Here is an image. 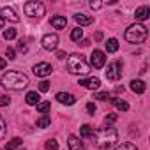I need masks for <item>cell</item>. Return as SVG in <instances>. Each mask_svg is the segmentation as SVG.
I'll return each mask as SVG.
<instances>
[{
	"instance_id": "5b68a950",
	"label": "cell",
	"mask_w": 150,
	"mask_h": 150,
	"mask_svg": "<svg viewBox=\"0 0 150 150\" xmlns=\"http://www.w3.org/2000/svg\"><path fill=\"white\" fill-rule=\"evenodd\" d=\"M23 11L28 18H41L44 13H46V7L42 2H37V0H30L23 6Z\"/></svg>"
},
{
	"instance_id": "83f0119b",
	"label": "cell",
	"mask_w": 150,
	"mask_h": 150,
	"mask_svg": "<svg viewBox=\"0 0 150 150\" xmlns=\"http://www.w3.org/2000/svg\"><path fill=\"white\" fill-rule=\"evenodd\" d=\"M44 148L46 150H58V141L57 139H48L44 143Z\"/></svg>"
},
{
	"instance_id": "ac0fdd59",
	"label": "cell",
	"mask_w": 150,
	"mask_h": 150,
	"mask_svg": "<svg viewBox=\"0 0 150 150\" xmlns=\"http://www.w3.org/2000/svg\"><path fill=\"white\" fill-rule=\"evenodd\" d=\"M25 101H27V104H30V106H37V104L41 103V96H39L37 92H28V94L25 96Z\"/></svg>"
},
{
	"instance_id": "7402d4cb",
	"label": "cell",
	"mask_w": 150,
	"mask_h": 150,
	"mask_svg": "<svg viewBox=\"0 0 150 150\" xmlns=\"http://www.w3.org/2000/svg\"><path fill=\"white\" fill-rule=\"evenodd\" d=\"M21 145H23V139H21V138H13L11 141H7L6 150H16V148L21 146Z\"/></svg>"
},
{
	"instance_id": "1f68e13d",
	"label": "cell",
	"mask_w": 150,
	"mask_h": 150,
	"mask_svg": "<svg viewBox=\"0 0 150 150\" xmlns=\"http://www.w3.org/2000/svg\"><path fill=\"white\" fill-rule=\"evenodd\" d=\"M39 90H41V92H48V90H50V83H48V81H41V83H39Z\"/></svg>"
},
{
	"instance_id": "836d02e7",
	"label": "cell",
	"mask_w": 150,
	"mask_h": 150,
	"mask_svg": "<svg viewBox=\"0 0 150 150\" xmlns=\"http://www.w3.org/2000/svg\"><path fill=\"white\" fill-rule=\"evenodd\" d=\"M9 104V97L7 96H0V108H4Z\"/></svg>"
},
{
	"instance_id": "f35d334b",
	"label": "cell",
	"mask_w": 150,
	"mask_h": 150,
	"mask_svg": "<svg viewBox=\"0 0 150 150\" xmlns=\"http://www.w3.org/2000/svg\"><path fill=\"white\" fill-rule=\"evenodd\" d=\"M18 50H20V51H27V46H25V44H23V41H21V44H20V46H18Z\"/></svg>"
},
{
	"instance_id": "d6a6232c",
	"label": "cell",
	"mask_w": 150,
	"mask_h": 150,
	"mask_svg": "<svg viewBox=\"0 0 150 150\" xmlns=\"http://www.w3.org/2000/svg\"><path fill=\"white\" fill-rule=\"evenodd\" d=\"M96 110H97V108H96L94 103H88V104H87V111H88V115H96Z\"/></svg>"
},
{
	"instance_id": "603a6c76",
	"label": "cell",
	"mask_w": 150,
	"mask_h": 150,
	"mask_svg": "<svg viewBox=\"0 0 150 150\" xmlns=\"http://www.w3.org/2000/svg\"><path fill=\"white\" fill-rule=\"evenodd\" d=\"M71 39H72L74 42H80V41L83 39V28H74V30L71 32Z\"/></svg>"
},
{
	"instance_id": "d6986e66",
	"label": "cell",
	"mask_w": 150,
	"mask_h": 150,
	"mask_svg": "<svg viewBox=\"0 0 150 150\" xmlns=\"http://www.w3.org/2000/svg\"><path fill=\"white\" fill-rule=\"evenodd\" d=\"M111 103H113V106H115L117 110H120V111H127V110H129V104H127L124 99H120V97H113Z\"/></svg>"
},
{
	"instance_id": "74e56055",
	"label": "cell",
	"mask_w": 150,
	"mask_h": 150,
	"mask_svg": "<svg viewBox=\"0 0 150 150\" xmlns=\"http://www.w3.org/2000/svg\"><path fill=\"white\" fill-rule=\"evenodd\" d=\"M7 65V62H6V58H0V71H2L4 67Z\"/></svg>"
},
{
	"instance_id": "30bf717a",
	"label": "cell",
	"mask_w": 150,
	"mask_h": 150,
	"mask_svg": "<svg viewBox=\"0 0 150 150\" xmlns=\"http://www.w3.org/2000/svg\"><path fill=\"white\" fill-rule=\"evenodd\" d=\"M55 99H57L60 104H65V106H72L74 103H76V97H74L72 94H69V92H58V94L55 96Z\"/></svg>"
},
{
	"instance_id": "484cf974",
	"label": "cell",
	"mask_w": 150,
	"mask_h": 150,
	"mask_svg": "<svg viewBox=\"0 0 150 150\" xmlns=\"http://www.w3.org/2000/svg\"><path fill=\"white\" fill-rule=\"evenodd\" d=\"M6 134H7V124H6L4 117L0 115V139H4V138H6Z\"/></svg>"
},
{
	"instance_id": "ffe728a7",
	"label": "cell",
	"mask_w": 150,
	"mask_h": 150,
	"mask_svg": "<svg viewBox=\"0 0 150 150\" xmlns=\"http://www.w3.org/2000/svg\"><path fill=\"white\" fill-rule=\"evenodd\" d=\"M92 134H94V127L92 125L85 124V125L80 127V138H92Z\"/></svg>"
},
{
	"instance_id": "ba28073f",
	"label": "cell",
	"mask_w": 150,
	"mask_h": 150,
	"mask_svg": "<svg viewBox=\"0 0 150 150\" xmlns=\"http://www.w3.org/2000/svg\"><path fill=\"white\" fill-rule=\"evenodd\" d=\"M104 64H106V55H104V51L94 50V53H92V57H90V65H92L94 69H101V67H104Z\"/></svg>"
},
{
	"instance_id": "277c9868",
	"label": "cell",
	"mask_w": 150,
	"mask_h": 150,
	"mask_svg": "<svg viewBox=\"0 0 150 150\" xmlns=\"http://www.w3.org/2000/svg\"><path fill=\"white\" fill-rule=\"evenodd\" d=\"M146 37H148V30L141 23H134L125 30V41L131 44H141L146 41Z\"/></svg>"
},
{
	"instance_id": "9a60e30c",
	"label": "cell",
	"mask_w": 150,
	"mask_h": 150,
	"mask_svg": "<svg viewBox=\"0 0 150 150\" xmlns=\"http://www.w3.org/2000/svg\"><path fill=\"white\" fill-rule=\"evenodd\" d=\"M134 18H136L138 21H145V20H148V18H150V9H148L146 6L138 7L136 13H134Z\"/></svg>"
},
{
	"instance_id": "52a82bcc",
	"label": "cell",
	"mask_w": 150,
	"mask_h": 150,
	"mask_svg": "<svg viewBox=\"0 0 150 150\" xmlns=\"http://www.w3.org/2000/svg\"><path fill=\"white\" fill-rule=\"evenodd\" d=\"M41 44L44 50L48 51H55L58 48V35L57 34H46L42 39H41Z\"/></svg>"
},
{
	"instance_id": "d590c367",
	"label": "cell",
	"mask_w": 150,
	"mask_h": 150,
	"mask_svg": "<svg viewBox=\"0 0 150 150\" xmlns=\"http://www.w3.org/2000/svg\"><path fill=\"white\" fill-rule=\"evenodd\" d=\"M101 6H103V2H90V7L92 9H99Z\"/></svg>"
},
{
	"instance_id": "5bb4252c",
	"label": "cell",
	"mask_w": 150,
	"mask_h": 150,
	"mask_svg": "<svg viewBox=\"0 0 150 150\" xmlns=\"http://www.w3.org/2000/svg\"><path fill=\"white\" fill-rule=\"evenodd\" d=\"M74 21H76L80 27H88V25H92L94 23V18H90V16H87V14H74Z\"/></svg>"
},
{
	"instance_id": "60d3db41",
	"label": "cell",
	"mask_w": 150,
	"mask_h": 150,
	"mask_svg": "<svg viewBox=\"0 0 150 150\" xmlns=\"http://www.w3.org/2000/svg\"><path fill=\"white\" fill-rule=\"evenodd\" d=\"M4 23H6V20H4L2 16H0V28H4Z\"/></svg>"
},
{
	"instance_id": "e575fe53",
	"label": "cell",
	"mask_w": 150,
	"mask_h": 150,
	"mask_svg": "<svg viewBox=\"0 0 150 150\" xmlns=\"http://www.w3.org/2000/svg\"><path fill=\"white\" fill-rule=\"evenodd\" d=\"M6 55H7V58H9V60H14V58H16V53H14V50H13V48H7Z\"/></svg>"
},
{
	"instance_id": "f546056e",
	"label": "cell",
	"mask_w": 150,
	"mask_h": 150,
	"mask_svg": "<svg viewBox=\"0 0 150 150\" xmlns=\"http://www.w3.org/2000/svg\"><path fill=\"white\" fill-rule=\"evenodd\" d=\"M94 99H99V101H108V99H111V97H110V94H108V92H97V94H94Z\"/></svg>"
},
{
	"instance_id": "f1b7e54d",
	"label": "cell",
	"mask_w": 150,
	"mask_h": 150,
	"mask_svg": "<svg viewBox=\"0 0 150 150\" xmlns=\"http://www.w3.org/2000/svg\"><path fill=\"white\" fill-rule=\"evenodd\" d=\"M14 37H16V30H14V28H7V30L4 32V39L11 41V39H14Z\"/></svg>"
},
{
	"instance_id": "8992f818",
	"label": "cell",
	"mask_w": 150,
	"mask_h": 150,
	"mask_svg": "<svg viewBox=\"0 0 150 150\" xmlns=\"http://www.w3.org/2000/svg\"><path fill=\"white\" fill-rule=\"evenodd\" d=\"M106 78L110 81H118L122 78V64L118 60H115V62H111L108 65V69H106Z\"/></svg>"
},
{
	"instance_id": "e0dca14e",
	"label": "cell",
	"mask_w": 150,
	"mask_h": 150,
	"mask_svg": "<svg viewBox=\"0 0 150 150\" xmlns=\"http://www.w3.org/2000/svg\"><path fill=\"white\" fill-rule=\"evenodd\" d=\"M131 90H132L134 94H143V92L146 90V85H145V81H141V80H132V81H131Z\"/></svg>"
},
{
	"instance_id": "4316f807",
	"label": "cell",
	"mask_w": 150,
	"mask_h": 150,
	"mask_svg": "<svg viewBox=\"0 0 150 150\" xmlns=\"http://www.w3.org/2000/svg\"><path fill=\"white\" fill-rule=\"evenodd\" d=\"M50 108H51V104H50L48 101H44V103H39V104H37V111H39V113H44V115L50 111Z\"/></svg>"
},
{
	"instance_id": "2e32d148",
	"label": "cell",
	"mask_w": 150,
	"mask_h": 150,
	"mask_svg": "<svg viewBox=\"0 0 150 150\" xmlns=\"http://www.w3.org/2000/svg\"><path fill=\"white\" fill-rule=\"evenodd\" d=\"M55 28H65V25H67V18L65 16H62V14H55V16H51V21H50Z\"/></svg>"
},
{
	"instance_id": "3957f363",
	"label": "cell",
	"mask_w": 150,
	"mask_h": 150,
	"mask_svg": "<svg viewBox=\"0 0 150 150\" xmlns=\"http://www.w3.org/2000/svg\"><path fill=\"white\" fill-rule=\"evenodd\" d=\"M67 72L69 74H76V76H83V74L90 72V65L85 62V58L78 53H72L67 58Z\"/></svg>"
},
{
	"instance_id": "ab89813d",
	"label": "cell",
	"mask_w": 150,
	"mask_h": 150,
	"mask_svg": "<svg viewBox=\"0 0 150 150\" xmlns=\"http://www.w3.org/2000/svg\"><path fill=\"white\" fill-rule=\"evenodd\" d=\"M101 39H103V34H101V32H97V34H96V41H101Z\"/></svg>"
},
{
	"instance_id": "44dd1931",
	"label": "cell",
	"mask_w": 150,
	"mask_h": 150,
	"mask_svg": "<svg viewBox=\"0 0 150 150\" xmlns=\"http://www.w3.org/2000/svg\"><path fill=\"white\" fill-rule=\"evenodd\" d=\"M117 50H118V41H117L115 37L108 39V41H106V51H108V53H115Z\"/></svg>"
},
{
	"instance_id": "4fadbf2b",
	"label": "cell",
	"mask_w": 150,
	"mask_h": 150,
	"mask_svg": "<svg viewBox=\"0 0 150 150\" xmlns=\"http://www.w3.org/2000/svg\"><path fill=\"white\" fill-rule=\"evenodd\" d=\"M0 16H2L4 20H9V21H20V16L11 9V7H2V9H0Z\"/></svg>"
},
{
	"instance_id": "8d00e7d4",
	"label": "cell",
	"mask_w": 150,
	"mask_h": 150,
	"mask_svg": "<svg viewBox=\"0 0 150 150\" xmlns=\"http://www.w3.org/2000/svg\"><path fill=\"white\" fill-rule=\"evenodd\" d=\"M57 57H58L60 60H64V58H65L67 55H65V51H57Z\"/></svg>"
},
{
	"instance_id": "9c48e42d",
	"label": "cell",
	"mask_w": 150,
	"mask_h": 150,
	"mask_svg": "<svg viewBox=\"0 0 150 150\" xmlns=\"http://www.w3.org/2000/svg\"><path fill=\"white\" fill-rule=\"evenodd\" d=\"M51 71H53V67H51L48 62H41V64H35V65H34V74H35V76H39V78L50 76Z\"/></svg>"
},
{
	"instance_id": "4dcf8cb0",
	"label": "cell",
	"mask_w": 150,
	"mask_h": 150,
	"mask_svg": "<svg viewBox=\"0 0 150 150\" xmlns=\"http://www.w3.org/2000/svg\"><path fill=\"white\" fill-rule=\"evenodd\" d=\"M117 118H118L117 113H108L106 118H104V122H106V124H113V122H117Z\"/></svg>"
},
{
	"instance_id": "7c38bea8",
	"label": "cell",
	"mask_w": 150,
	"mask_h": 150,
	"mask_svg": "<svg viewBox=\"0 0 150 150\" xmlns=\"http://www.w3.org/2000/svg\"><path fill=\"white\" fill-rule=\"evenodd\" d=\"M67 146H69L71 150H85V143L81 141V138L74 136V134H71V136L67 138Z\"/></svg>"
},
{
	"instance_id": "6da1fadb",
	"label": "cell",
	"mask_w": 150,
	"mask_h": 150,
	"mask_svg": "<svg viewBox=\"0 0 150 150\" xmlns=\"http://www.w3.org/2000/svg\"><path fill=\"white\" fill-rule=\"evenodd\" d=\"M92 139H94V146L96 148L108 150V148H111V146L117 145V141H118V131L113 125H104V127H99L97 131H94Z\"/></svg>"
},
{
	"instance_id": "7a4b0ae2",
	"label": "cell",
	"mask_w": 150,
	"mask_h": 150,
	"mask_svg": "<svg viewBox=\"0 0 150 150\" xmlns=\"http://www.w3.org/2000/svg\"><path fill=\"white\" fill-rule=\"evenodd\" d=\"M0 83L9 90H23L28 87V76L23 72H18V71H9L2 76Z\"/></svg>"
},
{
	"instance_id": "cb8c5ba5",
	"label": "cell",
	"mask_w": 150,
	"mask_h": 150,
	"mask_svg": "<svg viewBox=\"0 0 150 150\" xmlns=\"http://www.w3.org/2000/svg\"><path fill=\"white\" fill-rule=\"evenodd\" d=\"M50 124H51V118H50L48 115H44V117L37 118V127H41V129H46V127H50Z\"/></svg>"
},
{
	"instance_id": "8fae6325",
	"label": "cell",
	"mask_w": 150,
	"mask_h": 150,
	"mask_svg": "<svg viewBox=\"0 0 150 150\" xmlns=\"http://www.w3.org/2000/svg\"><path fill=\"white\" fill-rule=\"evenodd\" d=\"M80 85L85 87V88H90V90H97L101 87V80L96 78V76H92V78H81L80 80Z\"/></svg>"
},
{
	"instance_id": "d4e9b609",
	"label": "cell",
	"mask_w": 150,
	"mask_h": 150,
	"mask_svg": "<svg viewBox=\"0 0 150 150\" xmlns=\"http://www.w3.org/2000/svg\"><path fill=\"white\" fill-rule=\"evenodd\" d=\"M113 150H138V146H136L134 143H129V141H125V143H120V145H117Z\"/></svg>"
}]
</instances>
